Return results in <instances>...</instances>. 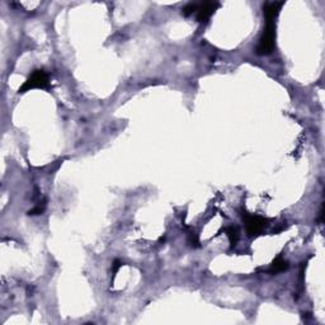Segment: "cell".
Here are the masks:
<instances>
[{
    "mask_svg": "<svg viewBox=\"0 0 325 325\" xmlns=\"http://www.w3.org/2000/svg\"><path fill=\"white\" fill-rule=\"evenodd\" d=\"M276 48V23L275 22H266V27L262 32L256 45V53L261 56H267L275 51Z\"/></svg>",
    "mask_w": 325,
    "mask_h": 325,
    "instance_id": "cell-1",
    "label": "cell"
},
{
    "mask_svg": "<svg viewBox=\"0 0 325 325\" xmlns=\"http://www.w3.org/2000/svg\"><path fill=\"white\" fill-rule=\"evenodd\" d=\"M31 89H50V77L46 70H33L28 79L21 85L18 93H26Z\"/></svg>",
    "mask_w": 325,
    "mask_h": 325,
    "instance_id": "cell-2",
    "label": "cell"
},
{
    "mask_svg": "<svg viewBox=\"0 0 325 325\" xmlns=\"http://www.w3.org/2000/svg\"><path fill=\"white\" fill-rule=\"evenodd\" d=\"M241 220L245 224V230L249 236H256L265 230V227L267 226L268 220L259 215H253L250 212L243 210L241 211Z\"/></svg>",
    "mask_w": 325,
    "mask_h": 325,
    "instance_id": "cell-3",
    "label": "cell"
},
{
    "mask_svg": "<svg viewBox=\"0 0 325 325\" xmlns=\"http://www.w3.org/2000/svg\"><path fill=\"white\" fill-rule=\"evenodd\" d=\"M220 7V3L217 2H205V3H197L196 8V18L201 23H206L212 14L216 12V9Z\"/></svg>",
    "mask_w": 325,
    "mask_h": 325,
    "instance_id": "cell-4",
    "label": "cell"
},
{
    "mask_svg": "<svg viewBox=\"0 0 325 325\" xmlns=\"http://www.w3.org/2000/svg\"><path fill=\"white\" fill-rule=\"evenodd\" d=\"M283 6H285V2H267L263 6V16H265L266 22H275Z\"/></svg>",
    "mask_w": 325,
    "mask_h": 325,
    "instance_id": "cell-5",
    "label": "cell"
},
{
    "mask_svg": "<svg viewBox=\"0 0 325 325\" xmlns=\"http://www.w3.org/2000/svg\"><path fill=\"white\" fill-rule=\"evenodd\" d=\"M287 270H288V262L287 261H285L281 255H278L277 258L273 261L272 265H271L270 270H268V273H271V275H277V273L285 272V271Z\"/></svg>",
    "mask_w": 325,
    "mask_h": 325,
    "instance_id": "cell-6",
    "label": "cell"
},
{
    "mask_svg": "<svg viewBox=\"0 0 325 325\" xmlns=\"http://www.w3.org/2000/svg\"><path fill=\"white\" fill-rule=\"evenodd\" d=\"M225 233H226L227 238H229V241H230L231 246H235L236 243H238L239 240V229L236 226H234V225H231V226H227L226 229H225Z\"/></svg>",
    "mask_w": 325,
    "mask_h": 325,
    "instance_id": "cell-7",
    "label": "cell"
},
{
    "mask_svg": "<svg viewBox=\"0 0 325 325\" xmlns=\"http://www.w3.org/2000/svg\"><path fill=\"white\" fill-rule=\"evenodd\" d=\"M197 3H188L182 8V14L184 17H190L192 14L196 13Z\"/></svg>",
    "mask_w": 325,
    "mask_h": 325,
    "instance_id": "cell-8",
    "label": "cell"
},
{
    "mask_svg": "<svg viewBox=\"0 0 325 325\" xmlns=\"http://www.w3.org/2000/svg\"><path fill=\"white\" fill-rule=\"evenodd\" d=\"M121 266H122V263L119 262L118 259H116V261L113 262V265H112V272H113V275H116L117 271L119 270V267H121Z\"/></svg>",
    "mask_w": 325,
    "mask_h": 325,
    "instance_id": "cell-9",
    "label": "cell"
}]
</instances>
